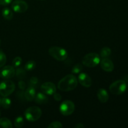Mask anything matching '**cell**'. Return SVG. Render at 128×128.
Listing matches in <instances>:
<instances>
[{
	"mask_svg": "<svg viewBox=\"0 0 128 128\" xmlns=\"http://www.w3.org/2000/svg\"><path fill=\"white\" fill-rule=\"evenodd\" d=\"M78 81L72 74L66 75L58 83V88L62 91H70L74 90L78 86Z\"/></svg>",
	"mask_w": 128,
	"mask_h": 128,
	"instance_id": "1",
	"label": "cell"
},
{
	"mask_svg": "<svg viewBox=\"0 0 128 128\" xmlns=\"http://www.w3.org/2000/svg\"><path fill=\"white\" fill-rule=\"evenodd\" d=\"M100 56L96 52H90L84 56L82 63L84 66L88 68H93L100 63Z\"/></svg>",
	"mask_w": 128,
	"mask_h": 128,
	"instance_id": "2",
	"label": "cell"
},
{
	"mask_svg": "<svg viewBox=\"0 0 128 128\" xmlns=\"http://www.w3.org/2000/svg\"><path fill=\"white\" fill-rule=\"evenodd\" d=\"M49 54L60 61H64L68 58V52L64 48L59 46H52L48 50Z\"/></svg>",
	"mask_w": 128,
	"mask_h": 128,
	"instance_id": "3",
	"label": "cell"
},
{
	"mask_svg": "<svg viewBox=\"0 0 128 128\" xmlns=\"http://www.w3.org/2000/svg\"><path fill=\"white\" fill-rule=\"evenodd\" d=\"M42 111L38 106H31L26 110L24 112V117L30 122L36 121L41 118Z\"/></svg>",
	"mask_w": 128,
	"mask_h": 128,
	"instance_id": "4",
	"label": "cell"
},
{
	"mask_svg": "<svg viewBox=\"0 0 128 128\" xmlns=\"http://www.w3.org/2000/svg\"><path fill=\"white\" fill-rule=\"evenodd\" d=\"M15 84L12 81L6 80L0 83V95L3 97H7L14 92Z\"/></svg>",
	"mask_w": 128,
	"mask_h": 128,
	"instance_id": "5",
	"label": "cell"
},
{
	"mask_svg": "<svg viewBox=\"0 0 128 128\" xmlns=\"http://www.w3.org/2000/svg\"><path fill=\"white\" fill-rule=\"evenodd\" d=\"M127 89V84L122 80H119L112 82L110 86V91L113 94L120 95L123 94Z\"/></svg>",
	"mask_w": 128,
	"mask_h": 128,
	"instance_id": "6",
	"label": "cell"
},
{
	"mask_svg": "<svg viewBox=\"0 0 128 128\" xmlns=\"http://www.w3.org/2000/svg\"><path fill=\"white\" fill-rule=\"evenodd\" d=\"M75 110V105L70 100H65L60 106V111L63 116H68L72 114Z\"/></svg>",
	"mask_w": 128,
	"mask_h": 128,
	"instance_id": "7",
	"label": "cell"
},
{
	"mask_svg": "<svg viewBox=\"0 0 128 128\" xmlns=\"http://www.w3.org/2000/svg\"><path fill=\"white\" fill-rule=\"evenodd\" d=\"M11 8L14 12L18 13H22L28 10V4L23 0H14L12 2Z\"/></svg>",
	"mask_w": 128,
	"mask_h": 128,
	"instance_id": "8",
	"label": "cell"
},
{
	"mask_svg": "<svg viewBox=\"0 0 128 128\" xmlns=\"http://www.w3.org/2000/svg\"><path fill=\"white\" fill-rule=\"evenodd\" d=\"M16 70L12 66H6L0 70V78L4 80H10L15 76Z\"/></svg>",
	"mask_w": 128,
	"mask_h": 128,
	"instance_id": "9",
	"label": "cell"
},
{
	"mask_svg": "<svg viewBox=\"0 0 128 128\" xmlns=\"http://www.w3.org/2000/svg\"><path fill=\"white\" fill-rule=\"evenodd\" d=\"M41 90L45 94L53 95L56 91V86L52 82H46L41 85Z\"/></svg>",
	"mask_w": 128,
	"mask_h": 128,
	"instance_id": "10",
	"label": "cell"
},
{
	"mask_svg": "<svg viewBox=\"0 0 128 128\" xmlns=\"http://www.w3.org/2000/svg\"><path fill=\"white\" fill-rule=\"evenodd\" d=\"M78 81H79L80 84L85 88H90L92 83L91 77L85 72H80L78 76Z\"/></svg>",
	"mask_w": 128,
	"mask_h": 128,
	"instance_id": "11",
	"label": "cell"
},
{
	"mask_svg": "<svg viewBox=\"0 0 128 128\" xmlns=\"http://www.w3.org/2000/svg\"><path fill=\"white\" fill-rule=\"evenodd\" d=\"M100 64L102 70L106 72H111L114 68L113 62L108 58H102V60L100 61Z\"/></svg>",
	"mask_w": 128,
	"mask_h": 128,
	"instance_id": "12",
	"label": "cell"
},
{
	"mask_svg": "<svg viewBox=\"0 0 128 128\" xmlns=\"http://www.w3.org/2000/svg\"><path fill=\"white\" fill-rule=\"evenodd\" d=\"M97 97L99 101L102 103H106L109 100V94L107 91L103 88H100L98 91Z\"/></svg>",
	"mask_w": 128,
	"mask_h": 128,
	"instance_id": "13",
	"label": "cell"
},
{
	"mask_svg": "<svg viewBox=\"0 0 128 128\" xmlns=\"http://www.w3.org/2000/svg\"><path fill=\"white\" fill-rule=\"evenodd\" d=\"M36 96V90L34 88L29 86L24 92V98L28 101H32Z\"/></svg>",
	"mask_w": 128,
	"mask_h": 128,
	"instance_id": "14",
	"label": "cell"
},
{
	"mask_svg": "<svg viewBox=\"0 0 128 128\" xmlns=\"http://www.w3.org/2000/svg\"><path fill=\"white\" fill-rule=\"evenodd\" d=\"M34 101L38 104H47L49 100L44 93L38 92L37 94H36Z\"/></svg>",
	"mask_w": 128,
	"mask_h": 128,
	"instance_id": "15",
	"label": "cell"
},
{
	"mask_svg": "<svg viewBox=\"0 0 128 128\" xmlns=\"http://www.w3.org/2000/svg\"><path fill=\"white\" fill-rule=\"evenodd\" d=\"M2 17L6 20H11L13 18V12L8 8H4L2 10Z\"/></svg>",
	"mask_w": 128,
	"mask_h": 128,
	"instance_id": "16",
	"label": "cell"
},
{
	"mask_svg": "<svg viewBox=\"0 0 128 128\" xmlns=\"http://www.w3.org/2000/svg\"><path fill=\"white\" fill-rule=\"evenodd\" d=\"M12 128V124L11 121L6 118L0 119V128Z\"/></svg>",
	"mask_w": 128,
	"mask_h": 128,
	"instance_id": "17",
	"label": "cell"
},
{
	"mask_svg": "<svg viewBox=\"0 0 128 128\" xmlns=\"http://www.w3.org/2000/svg\"><path fill=\"white\" fill-rule=\"evenodd\" d=\"M26 70H25L24 68H21V67H18L17 68L16 70V74H15L16 75V77L18 80H21L25 78L26 75Z\"/></svg>",
	"mask_w": 128,
	"mask_h": 128,
	"instance_id": "18",
	"label": "cell"
},
{
	"mask_svg": "<svg viewBox=\"0 0 128 128\" xmlns=\"http://www.w3.org/2000/svg\"><path fill=\"white\" fill-rule=\"evenodd\" d=\"M111 54V50L109 47H104L100 51V56L102 58H109Z\"/></svg>",
	"mask_w": 128,
	"mask_h": 128,
	"instance_id": "19",
	"label": "cell"
},
{
	"mask_svg": "<svg viewBox=\"0 0 128 128\" xmlns=\"http://www.w3.org/2000/svg\"><path fill=\"white\" fill-rule=\"evenodd\" d=\"M11 105V101L10 99L7 97H3L1 98V106H2L4 110H8Z\"/></svg>",
	"mask_w": 128,
	"mask_h": 128,
	"instance_id": "20",
	"label": "cell"
},
{
	"mask_svg": "<svg viewBox=\"0 0 128 128\" xmlns=\"http://www.w3.org/2000/svg\"><path fill=\"white\" fill-rule=\"evenodd\" d=\"M36 62L34 61H29L25 64L24 69L26 71H32L36 68Z\"/></svg>",
	"mask_w": 128,
	"mask_h": 128,
	"instance_id": "21",
	"label": "cell"
},
{
	"mask_svg": "<svg viewBox=\"0 0 128 128\" xmlns=\"http://www.w3.org/2000/svg\"><path fill=\"white\" fill-rule=\"evenodd\" d=\"M24 119L21 116H18L14 120V126L18 128H22L24 125Z\"/></svg>",
	"mask_w": 128,
	"mask_h": 128,
	"instance_id": "22",
	"label": "cell"
},
{
	"mask_svg": "<svg viewBox=\"0 0 128 128\" xmlns=\"http://www.w3.org/2000/svg\"><path fill=\"white\" fill-rule=\"evenodd\" d=\"M82 69H83V66L81 64H76L74 66L72 67V70H71V72L73 74H79L80 72H81V71H82Z\"/></svg>",
	"mask_w": 128,
	"mask_h": 128,
	"instance_id": "23",
	"label": "cell"
},
{
	"mask_svg": "<svg viewBox=\"0 0 128 128\" xmlns=\"http://www.w3.org/2000/svg\"><path fill=\"white\" fill-rule=\"evenodd\" d=\"M21 63H22V58L20 56H17V57L14 58V60H12V66L14 68H17L20 67L21 66Z\"/></svg>",
	"mask_w": 128,
	"mask_h": 128,
	"instance_id": "24",
	"label": "cell"
},
{
	"mask_svg": "<svg viewBox=\"0 0 128 128\" xmlns=\"http://www.w3.org/2000/svg\"><path fill=\"white\" fill-rule=\"evenodd\" d=\"M6 56L4 52L2 51H0V68L3 67L6 62Z\"/></svg>",
	"mask_w": 128,
	"mask_h": 128,
	"instance_id": "25",
	"label": "cell"
},
{
	"mask_svg": "<svg viewBox=\"0 0 128 128\" xmlns=\"http://www.w3.org/2000/svg\"><path fill=\"white\" fill-rule=\"evenodd\" d=\"M38 82L39 80L37 77H35V76L34 77H31L30 78V81H29V85H30V86H31V87L35 88L38 84Z\"/></svg>",
	"mask_w": 128,
	"mask_h": 128,
	"instance_id": "26",
	"label": "cell"
},
{
	"mask_svg": "<svg viewBox=\"0 0 128 128\" xmlns=\"http://www.w3.org/2000/svg\"><path fill=\"white\" fill-rule=\"evenodd\" d=\"M48 127L50 128H62V124L60 121H54L50 123Z\"/></svg>",
	"mask_w": 128,
	"mask_h": 128,
	"instance_id": "27",
	"label": "cell"
},
{
	"mask_svg": "<svg viewBox=\"0 0 128 128\" xmlns=\"http://www.w3.org/2000/svg\"><path fill=\"white\" fill-rule=\"evenodd\" d=\"M26 83H25L24 81H22V80H20L18 82V87L21 91H24V90L26 89Z\"/></svg>",
	"mask_w": 128,
	"mask_h": 128,
	"instance_id": "28",
	"label": "cell"
},
{
	"mask_svg": "<svg viewBox=\"0 0 128 128\" xmlns=\"http://www.w3.org/2000/svg\"><path fill=\"white\" fill-rule=\"evenodd\" d=\"M53 98L56 101H61V99H62V96L60 94V93H57V92H55L53 94Z\"/></svg>",
	"mask_w": 128,
	"mask_h": 128,
	"instance_id": "29",
	"label": "cell"
},
{
	"mask_svg": "<svg viewBox=\"0 0 128 128\" xmlns=\"http://www.w3.org/2000/svg\"><path fill=\"white\" fill-rule=\"evenodd\" d=\"M12 2V0H0V4L2 6H6Z\"/></svg>",
	"mask_w": 128,
	"mask_h": 128,
	"instance_id": "30",
	"label": "cell"
},
{
	"mask_svg": "<svg viewBox=\"0 0 128 128\" xmlns=\"http://www.w3.org/2000/svg\"><path fill=\"white\" fill-rule=\"evenodd\" d=\"M74 127L76 128H84V126L82 123H77Z\"/></svg>",
	"mask_w": 128,
	"mask_h": 128,
	"instance_id": "31",
	"label": "cell"
},
{
	"mask_svg": "<svg viewBox=\"0 0 128 128\" xmlns=\"http://www.w3.org/2000/svg\"><path fill=\"white\" fill-rule=\"evenodd\" d=\"M1 98H0V106H1Z\"/></svg>",
	"mask_w": 128,
	"mask_h": 128,
	"instance_id": "32",
	"label": "cell"
},
{
	"mask_svg": "<svg viewBox=\"0 0 128 128\" xmlns=\"http://www.w3.org/2000/svg\"><path fill=\"white\" fill-rule=\"evenodd\" d=\"M1 40H0V46H1Z\"/></svg>",
	"mask_w": 128,
	"mask_h": 128,
	"instance_id": "33",
	"label": "cell"
},
{
	"mask_svg": "<svg viewBox=\"0 0 128 128\" xmlns=\"http://www.w3.org/2000/svg\"><path fill=\"white\" fill-rule=\"evenodd\" d=\"M40 1H44V0H40Z\"/></svg>",
	"mask_w": 128,
	"mask_h": 128,
	"instance_id": "34",
	"label": "cell"
},
{
	"mask_svg": "<svg viewBox=\"0 0 128 128\" xmlns=\"http://www.w3.org/2000/svg\"><path fill=\"white\" fill-rule=\"evenodd\" d=\"M0 115H1V111H0Z\"/></svg>",
	"mask_w": 128,
	"mask_h": 128,
	"instance_id": "35",
	"label": "cell"
},
{
	"mask_svg": "<svg viewBox=\"0 0 128 128\" xmlns=\"http://www.w3.org/2000/svg\"></svg>",
	"mask_w": 128,
	"mask_h": 128,
	"instance_id": "36",
	"label": "cell"
}]
</instances>
